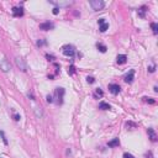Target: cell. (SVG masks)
Instances as JSON below:
<instances>
[{
  "label": "cell",
  "mask_w": 158,
  "mask_h": 158,
  "mask_svg": "<svg viewBox=\"0 0 158 158\" xmlns=\"http://www.w3.org/2000/svg\"><path fill=\"white\" fill-rule=\"evenodd\" d=\"M63 98H64V89L63 88H57L54 90V95H53V101L57 105H61L63 103Z\"/></svg>",
  "instance_id": "6da1fadb"
},
{
  "label": "cell",
  "mask_w": 158,
  "mask_h": 158,
  "mask_svg": "<svg viewBox=\"0 0 158 158\" xmlns=\"http://www.w3.org/2000/svg\"><path fill=\"white\" fill-rule=\"evenodd\" d=\"M89 4H90V6L93 8V10H95V11L101 10V9L105 6V3L103 1V0H92Z\"/></svg>",
  "instance_id": "7a4b0ae2"
},
{
  "label": "cell",
  "mask_w": 158,
  "mask_h": 158,
  "mask_svg": "<svg viewBox=\"0 0 158 158\" xmlns=\"http://www.w3.org/2000/svg\"><path fill=\"white\" fill-rule=\"evenodd\" d=\"M0 69H1L3 72H9L11 69V66H10V63H9V61L6 58L0 59Z\"/></svg>",
  "instance_id": "3957f363"
},
{
  "label": "cell",
  "mask_w": 158,
  "mask_h": 158,
  "mask_svg": "<svg viewBox=\"0 0 158 158\" xmlns=\"http://www.w3.org/2000/svg\"><path fill=\"white\" fill-rule=\"evenodd\" d=\"M15 62H16V66H17L22 72H26V70H27V64H26V62L23 61L22 58H20V57H16V58H15Z\"/></svg>",
  "instance_id": "277c9868"
},
{
  "label": "cell",
  "mask_w": 158,
  "mask_h": 158,
  "mask_svg": "<svg viewBox=\"0 0 158 158\" xmlns=\"http://www.w3.org/2000/svg\"><path fill=\"white\" fill-rule=\"evenodd\" d=\"M63 54L67 57H73L74 56V48L72 46H64L63 47Z\"/></svg>",
  "instance_id": "5b68a950"
},
{
  "label": "cell",
  "mask_w": 158,
  "mask_h": 158,
  "mask_svg": "<svg viewBox=\"0 0 158 158\" xmlns=\"http://www.w3.org/2000/svg\"><path fill=\"white\" fill-rule=\"evenodd\" d=\"M109 90H110V93H111V94L116 95V94L120 93L121 88H120V85H119V84H109Z\"/></svg>",
  "instance_id": "8992f818"
},
{
  "label": "cell",
  "mask_w": 158,
  "mask_h": 158,
  "mask_svg": "<svg viewBox=\"0 0 158 158\" xmlns=\"http://www.w3.org/2000/svg\"><path fill=\"white\" fill-rule=\"evenodd\" d=\"M53 27H54V23L50 22V21L43 22V23H41V25H40V28H41V30H43V31H48V30H51V28H53Z\"/></svg>",
  "instance_id": "52a82bcc"
},
{
  "label": "cell",
  "mask_w": 158,
  "mask_h": 158,
  "mask_svg": "<svg viewBox=\"0 0 158 158\" xmlns=\"http://www.w3.org/2000/svg\"><path fill=\"white\" fill-rule=\"evenodd\" d=\"M12 15L15 16V17L22 16V15H23V9H22V8H17V6L12 8Z\"/></svg>",
  "instance_id": "ba28073f"
},
{
  "label": "cell",
  "mask_w": 158,
  "mask_h": 158,
  "mask_svg": "<svg viewBox=\"0 0 158 158\" xmlns=\"http://www.w3.org/2000/svg\"><path fill=\"white\" fill-rule=\"evenodd\" d=\"M133 78H135V70H130V73H127V74L125 75V78H123V79H125V82H126V83L130 84V83H132V82H133Z\"/></svg>",
  "instance_id": "9c48e42d"
},
{
  "label": "cell",
  "mask_w": 158,
  "mask_h": 158,
  "mask_svg": "<svg viewBox=\"0 0 158 158\" xmlns=\"http://www.w3.org/2000/svg\"><path fill=\"white\" fill-rule=\"evenodd\" d=\"M147 132H148V136H150L151 141L152 142H156L157 141V133H156V131L153 130V128H148Z\"/></svg>",
  "instance_id": "30bf717a"
},
{
  "label": "cell",
  "mask_w": 158,
  "mask_h": 158,
  "mask_svg": "<svg viewBox=\"0 0 158 158\" xmlns=\"http://www.w3.org/2000/svg\"><path fill=\"white\" fill-rule=\"evenodd\" d=\"M116 62H117L119 64H125L126 62H127V56H125V54H119L117 58H116Z\"/></svg>",
  "instance_id": "8fae6325"
},
{
  "label": "cell",
  "mask_w": 158,
  "mask_h": 158,
  "mask_svg": "<svg viewBox=\"0 0 158 158\" xmlns=\"http://www.w3.org/2000/svg\"><path fill=\"white\" fill-rule=\"evenodd\" d=\"M51 4H54L57 6H69L72 1H50Z\"/></svg>",
  "instance_id": "7c38bea8"
},
{
  "label": "cell",
  "mask_w": 158,
  "mask_h": 158,
  "mask_svg": "<svg viewBox=\"0 0 158 158\" xmlns=\"http://www.w3.org/2000/svg\"><path fill=\"white\" fill-rule=\"evenodd\" d=\"M119 145H120V140H119V138H114L112 141H110V142L108 143V146H109V147H111V148L117 147Z\"/></svg>",
  "instance_id": "4fadbf2b"
},
{
  "label": "cell",
  "mask_w": 158,
  "mask_h": 158,
  "mask_svg": "<svg viewBox=\"0 0 158 158\" xmlns=\"http://www.w3.org/2000/svg\"><path fill=\"white\" fill-rule=\"evenodd\" d=\"M96 47H98V50L101 52V53H105V52H106V50H108L106 46L103 45V43H100V42H98V43H96Z\"/></svg>",
  "instance_id": "5bb4252c"
},
{
  "label": "cell",
  "mask_w": 158,
  "mask_h": 158,
  "mask_svg": "<svg viewBox=\"0 0 158 158\" xmlns=\"http://www.w3.org/2000/svg\"><path fill=\"white\" fill-rule=\"evenodd\" d=\"M99 109H101V110H109V109H111V106H110L108 103L101 101V103L99 104Z\"/></svg>",
  "instance_id": "9a60e30c"
},
{
  "label": "cell",
  "mask_w": 158,
  "mask_h": 158,
  "mask_svg": "<svg viewBox=\"0 0 158 158\" xmlns=\"http://www.w3.org/2000/svg\"><path fill=\"white\" fill-rule=\"evenodd\" d=\"M147 11V8L146 6H142L140 10H138V16L140 17H145V12Z\"/></svg>",
  "instance_id": "2e32d148"
},
{
  "label": "cell",
  "mask_w": 158,
  "mask_h": 158,
  "mask_svg": "<svg viewBox=\"0 0 158 158\" xmlns=\"http://www.w3.org/2000/svg\"><path fill=\"white\" fill-rule=\"evenodd\" d=\"M109 28V23L108 22H105V23H103V25H100V27H99V30H100V32H105Z\"/></svg>",
  "instance_id": "e0dca14e"
},
{
  "label": "cell",
  "mask_w": 158,
  "mask_h": 158,
  "mask_svg": "<svg viewBox=\"0 0 158 158\" xmlns=\"http://www.w3.org/2000/svg\"><path fill=\"white\" fill-rule=\"evenodd\" d=\"M151 27H152L153 33H154V35H157V33H158V25H157L156 22H152V23H151Z\"/></svg>",
  "instance_id": "ac0fdd59"
},
{
  "label": "cell",
  "mask_w": 158,
  "mask_h": 158,
  "mask_svg": "<svg viewBox=\"0 0 158 158\" xmlns=\"http://www.w3.org/2000/svg\"><path fill=\"white\" fill-rule=\"evenodd\" d=\"M103 95H104V93H103V90L100 88L95 89V96H103Z\"/></svg>",
  "instance_id": "d6986e66"
},
{
  "label": "cell",
  "mask_w": 158,
  "mask_h": 158,
  "mask_svg": "<svg viewBox=\"0 0 158 158\" xmlns=\"http://www.w3.org/2000/svg\"><path fill=\"white\" fill-rule=\"evenodd\" d=\"M143 99H145V101L150 103V104H154V103H156V100L152 99V98H143Z\"/></svg>",
  "instance_id": "ffe728a7"
},
{
  "label": "cell",
  "mask_w": 158,
  "mask_h": 158,
  "mask_svg": "<svg viewBox=\"0 0 158 158\" xmlns=\"http://www.w3.org/2000/svg\"><path fill=\"white\" fill-rule=\"evenodd\" d=\"M0 135H1V137H3V141H4V143H5V145H8V140H6L5 135H4V131H0Z\"/></svg>",
  "instance_id": "44dd1931"
},
{
  "label": "cell",
  "mask_w": 158,
  "mask_h": 158,
  "mask_svg": "<svg viewBox=\"0 0 158 158\" xmlns=\"http://www.w3.org/2000/svg\"><path fill=\"white\" fill-rule=\"evenodd\" d=\"M74 72H75L74 66H70V68L68 69V73H69V74H74Z\"/></svg>",
  "instance_id": "7402d4cb"
},
{
  "label": "cell",
  "mask_w": 158,
  "mask_h": 158,
  "mask_svg": "<svg viewBox=\"0 0 158 158\" xmlns=\"http://www.w3.org/2000/svg\"><path fill=\"white\" fill-rule=\"evenodd\" d=\"M154 70H156V66H151V67H148V72H150V73H153Z\"/></svg>",
  "instance_id": "603a6c76"
},
{
  "label": "cell",
  "mask_w": 158,
  "mask_h": 158,
  "mask_svg": "<svg viewBox=\"0 0 158 158\" xmlns=\"http://www.w3.org/2000/svg\"><path fill=\"white\" fill-rule=\"evenodd\" d=\"M20 115H19V114H14V120H15V121H20Z\"/></svg>",
  "instance_id": "cb8c5ba5"
},
{
  "label": "cell",
  "mask_w": 158,
  "mask_h": 158,
  "mask_svg": "<svg viewBox=\"0 0 158 158\" xmlns=\"http://www.w3.org/2000/svg\"><path fill=\"white\" fill-rule=\"evenodd\" d=\"M47 103H53V96L52 95H47Z\"/></svg>",
  "instance_id": "d4e9b609"
},
{
  "label": "cell",
  "mask_w": 158,
  "mask_h": 158,
  "mask_svg": "<svg viewBox=\"0 0 158 158\" xmlns=\"http://www.w3.org/2000/svg\"><path fill=\"white\" fill-rule=\"evenodd\" d=\"M87 82H88V83H94L95 79L93 78V77H88V78H87Z\"/></svg>",
  "instance_id": "484cf974"
},
{
  "label": "cell",
  "mask_w": 158,
  "mask_h": 158,
  "mask_svg": "<svg viewBox=\"0 0 158 158\" xmlns=\"http://www.w3.org/2000/svg\"><path fill=\"white\" fill-rule=\"evenodd\" d=\"M123 158H135L132 154H130V153H125V154H123Z\"/></svg>",
  "instance_id": "4316f807"
},
{
  "label": "cell",
  "mask_w": 158,
  "mask_h": 158,
  "mask_svg": "<svg viewBox=\"0 0 158 158\" xmlns=\"http://www.w3.org/2000/svg\"><path fill=\"white\" fill-rule=\"evenodd\" d=\"M58 12H59V9L58 8H54L53 9V14H54V15H58Z\"/></svg>",
  "instance_id": "83f0119b"
},
{
  "label": "cell",
  "mask_w": 158,
  "mask_h": 158,
  "mask_svg": "<svg viewBox=\"0 0 158 158\" xmlns=\"http://www.w3.org/2000/svg\"><path fill=\"white\" fill-rule=\"evenodd\" d=\"M98 22H99V25H103V23H105V19H99Z\"/></svg>",
  "instance_id": "f1b7e54d"
},
{
  "label": "cell",
  "mask_w": 158,
  "mask_h": 158,
  "mask_svg": "<svg viewBox=\"0 0 158 158\" xmlns=\"http://www.w3.org/2000/svg\"><path fill=\"white\" fill-rule=\"evenodd\" d=\"M45 43H46L45 41H38L37 42V46H42V45H45Z\"/></svg>",
  "instance_id": "f546056e"
},
{
  "label": "cell",
  "mask_w": 158,
  "mask_h": 158,
  "mask_svg": "<svg viewBox=\"0 0 158 158\" xmlns=\"http://www.w3.org/2000/svg\"><path fill=\"white\" fill-rule=\"evenodd\" d=\"M146 157H147V158H153V156H152V152H148L147 154H146Z\"/></svg>",
  "instance_id": "4dcf8cb0"
},
{
  "label": "cell",
  "mask_w": 158,
  "mask_h": 158,
  "mask_svg": "<svg viewBox=\"0 0 158 158\" xmlns=\"http://www.w3.org/2000/svg\"><path fill=\"white\" fill-rule=\"evenodd\" d=\"M46 57H47V58H48V59H53V56H50V54H46Z\"/></svg>",
  "instance_id": "1f68e13d"
},
{
  "label": "cell",
  "mask_w": 158,
  "mask_h": 158,
  "mask_svg": "<svg viewBox=\"0 0 158 158\" xmlns=\"http://www.w3.org/2000/svg\"><path fill=\"white\" fill-rule=\"evenodd\" d=\"M0 158H3V157H0Z\"/></svg>",
  "instance_id": "d6a6232c"
}]
</instances>
